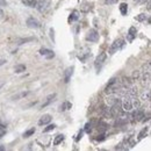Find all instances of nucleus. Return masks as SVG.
<instances>
[{"label": "nucleus", "instance_id": "obj_1", "mask_svg": "<svg viewBox=\"0 0 151 151\" xmlns=\"http://www.w3.org/2000/svg\"><path fill=\"white\" fill-rule=\"evenodd\" d=\"M50 5H51V0H40V1H37L35 7L37 8V10L40 13H45L49 9Z\"/></svg>", "mask_w": 151, "mask_h": 151}, {"label": "nucleus", "instance_id": "obj_2", "mask_svg": "<svg viewBox=\"0 0 151 151\" xmlns=\"http://www.w3.org/2000/svg\"><path fill=\"white\" fill-rule=\"evenodd\" d=\"M124 44H126L124 40H122V38H119V40H116V41H115V42L112 44V47H110V49H109V54H110V55H113V54L117 52V50L122 49V48L124 47Z\"/></svg>", "mask_w": 151, "mask_h": 151}, {"label": "nucleus", "instance_id": "obj_3", "mask_svg": "<svg viewBox=\"0 0 151 151\" xmlns=\"http://www.w3.org/2000/svg\"><path fill=\"white\" fill-rule=\"evenodd\" d=\"M117 91V79L116 78H112L108 84H107V87H106V93L107 94H113Z\"/></svg>", "mask_w": 151, "mask_h": 151}, {"label": "nucleus", "instance_id": "obj_4", "mask_svg": "<svg viewBox=\"0 0 151 151\" xmlns=\"http://www.w3.org/2000/svg\"><path fill=\"white\" fill-rule=\"evenodd\" d=\"M86 40L89 42H98L99 41V33L95 29H89L87 35H86Z\"/></svg>", "mask_w": 151, "mask_h": 151}, {"label": "nucleus", "instance_id": "obj_5", "mask_svg": "<svg viewBox=\"0 0 151 151\" xmlns=\"http://www.w3.org/2000/svg\"><path fill=\"white\" fill-rule=\"evenodd\" d=\"M122 103V109L123 110H126V112H130L131 109H133V102H131V96H129V95H127L124 99H123V101L121 102Z\"/></svg>", "mask_w": 151, "mask_h": 151}, {"label": "nucleus", "instance_id": "obj_6", "mask_svg": "<svg viewBox=\"0 0 151 151\" xmlns=\"http://www.w3.org/2000/svg\"><path fill=\"white\" fill-rule=\"evenodd\" d=\"M27 26H28L29 28H31V29H38V28L41 27L40 22H38L36 19H34V17H29V19L27 20Z\"/></svg>", "mask_w": 151, "mask_h": 151}, {"label": "nucleus", "instance_id": "obj_7", "mask_svg": "<svg viewBox=\"0 0 151 151\" xmlns=\"http://www.w3.org/2000/svg\"><path fill=\"white\" fill-rule=\"evenodd\" d=\"M131 117L134 119V121H141V120H143V117H144V112L143 110H141V109H138V108H136V110L131 114Z\"/></svg>", "mask_w": 151, "mask_h": 151}, {"label": "nucleus", "instance_id": "obj_8", "mask_svg": "<svg viewBox=\"0 0 151 151\" xmlns=\"http://www.w3.org/2000/svg\"><path fill=\"white\" fill-rule=\"evenodd\" d=\"M40 54H41L42 56H44L47 59H51V58L55 57L54 51H51V50H49V49H45V48H42V49L40 50Z\"/></svg>", "mask_w": 151, "mask_h": 151}, {"label": "nucleus", "instance_id": "obj_9", "mask_svg": "<svg viewBox=\"0 0 151 151\" xmlns=\"http://www.w3.org/2000/svg\"><path fill=\"white\" fill-rule=\"evenodd\" d=\"M51 115L49 114H44L43 116H41V119L38 120V126H45V124H49L50 121H51Z\"/></svg>", "mask_w": 151, "mask_h": 151}, {"label": "nucleus", "instance_id": "obj_10", "mask_svg": "<svg viewBox=\"0 0 151 151\" xmlns=\"http://www.w3.org/2000/svg\"><path fill=\"white\" fill-rule=\"evenodd\" d=\"M106 58H107V54L106 52H101L98 57H96V59H95V66H100V65H102L103 64V62L106 61Z\"/></svg>", "mask_w": 151, "mask_h": 151}, {"label": "nucleus", "instance_id": "obj_11", "mask_svg": "<svg viewBox=\"0 0 151 151\" xmlns=\"http://www.w3.org/2000/svg\"><path fill=\"white\" fill-rule=\"evenodd\" d=\"M73 70H75V68L71 66V68H68L66 71L64 72V81L65 82H69V80L71 79V76L73 75Z\"/></svg>", "mask_w": 151, "mask_h": 151}, {"label": "nucleus", "instance_id": "obj_12", "mask_svg": "<svg viewBox=\"0 0 151 151\" xmlns=\"http://www.w3.org/2000/svg\"><path fill=\"white\" fill-rule=\"evenodd\" d=\"M136 34H137V30L135 27H130L129 30H128V41L131 42L135 37H136Z\"/></svg>", "mask_w": 151, "mask_h": 151}, {"label": "nucleus", "instance_id": "obj_13", "mask_svg": "<svg viewBox=\"0 0 151 151\" xmlns=\"http://www.w3.org/2000/svg\"><path fill=\"white\" fill-rule=\"evenodd\" d=\"M38 0H22V3L28 7H35Z\"/></svg>", "mask_w": 151, "mask_h": 151}, {"label": "nucleus", "instance_id": "obj_14", "mask_svg": "<svg viewBox=\"0 0 151 151\" xmlns=\"http://www.w3.org/2000/svg\"><path fill=\"white\" fill-rule=\"evenodd\" d=\"M14 71H15V73H22V72L26 71V65L19 64V65H16V66L14 68Z\"/></svg>", "mask_w": 151, "mask_h": 151}, {"label": "nucleus", "instance_id": "obj_15", "mask_svg": "<svg viewBox=\"0 0 151 151\" xmlns=\"http://www.w3.org/2000/svg\"><path fill=\"white\" fill-rule=\"evenodd\" d=\"M71 107H72L71 102H69V101H65L63 105H61V107H59V110H61V112H64V110H68V109H70Z\"/></svg>", "mask_w": 151, "mask_h": 151}, {"label": "nucleus", "instance_id": "obj_16", "mask_svg": "<svg viewBox=\"0 0 151 151\" xmlns=\"http://www.w3.org/2000/svg\"><path fill=\"white\" fill-rule=\"evenodd\" d=\"M78 19H79V13H78L77 10H73V12L71 13L70 17H69V21H70V22H73V21H77Z\"/></svg>", "mask_w": 151, "mask_h": 151}, {"label": "nucleus", "instance_id": "obj_17", "mask_svg": "<svg viewBox=\"0 0 151 151\" xmlns=\"http://www.w3.org/2000/svg\"><path fill=\"white\" fill-rule=\"evenodd\" d=\"M120 12H121L122 15H126L127 14V12H128V5L126 2H123V3L120 5Z\"/></svg>", "mask_w": 151, "mask_h": 151}, {"label": "nucleus", "instance_id": "obj_18", "mask_svg": "<svg viewBox=\"0 0 151 151\" xmlns=\"http://www.w3.org/2000/svg\"><path fill=\"white\" fill-rule=\"evenodd\" d=\"M55 98H56V94H55V93H54V94H50V95L47 98V101L43 103V106H42V107H45L47 105H49V103H50V102H51V101H52Z\"/></svg>", "mask_w": 151, "mask_h": 151}, {"label": "nucleus", "instance_id": "obj_19", "mask_svg": "<svg viewBox=\"0 0 151 151\" xmlns=\"http://www.w3.org/2000/svg\"><path fill=\"white\" fill-rule=\"evenodd\" d=\"M63 140H64V135H57L56 138L54 140V145H58Z\"/></svg>", "mask_w": 151, "mask_h": 151}, {"label": "nucleus", "instance_id": "obj_20", "mask_svg": "<svg viewBox=\"0 0 151 151\" xmlns=\"http://www.w3.org/2000/svg\"><path fill=\"white\" fill-rule=\"evenodd\" d=\"M98 129H99V131L105 133V131H106V129H107V124H106L105 122H100V123L98 124Z\"/></svg>", "mask_w": 151, "mask_h": 151}, {"label": "nucleus", "instance_id": "obj_21", "mask_svg": "<svg viewBox=\"0 0 151 151\" xmlns=\"http://www.w3.org/2000/svg\"><path fill=\"white\" fill-rule=\"evenodd\" d=\"M131 102H133V108H140L141 102H140L138 99H136V96H135L134 99H131Z\"/></svg>", "mask_w": 151, "mask_h": 151}, {"label": "nucleus", "instance_id": "obj_22", "mask_svg": "<svg viewBox=\"0 0 151 151\" xmlns=\"http://www.w3.org/2000/svg\"><path fill=\"white\" fill-rule=\"evenodd\" d=\"M34 133H35V128H30L29 130L24 131V134H23V137H30V136H31Z\"/></svg>", "mask_w": 151, "mask_h": 151}, {"label": "nucleus", "instance_id": "obj_23", "mask_svg": "<svg viewBox=\"0 0 151 151\" xmlns=\"http://www.w3.org/2000/svg\"><path fill=\"white\" fill-rule=\"evenodd\" d=\"M56 127H57L56 124H49V126H48V127H47V128H45V129H44L43 131H44V133H49V131H52V130H54V129H55Z\"/></svg>", "mask_w": 151, "mask_h": 151}, {"label": "nucleus", "instance_id": "obj_24", "mask_svg": "<svg viewBox=\"0 0 151 151\" xmlns=\"http://www.w3.org/2000/svg\"><path fill=\"white\" fill-rule=\"evenodd\" d=\"M145 19H147V15H145V14H140V15H137V16H136V20H137V21H140V22L145 21Z\"/></svg>", "mask_w": 151, "mask_h": 151}, {"label": "nucleus", "instance_id": "obj_25", "mask_svg": "<svg viewBox=\"0 0 151 151\" xmlns=\"http://www.w3.org/2000/svg\"><path fill=\"white\" fill-rule=\"evenodd\" d=\"M147 133H148V127H145V128L140 133V135H138V140H142V138L144 137V135H147Z\"/></svg>", "mask_w": 151, "mask_h": 151}, {"label": "nucleus", "instance_id": "obj_26", "mask_svg": "<svg viewBox=\"0 0 151 151\" xmlns=\"http://www.w3.org/2000/svg\"><path fill=\"white\" fill-rule=\"evenodd\" d=\"M115 101H116V98H114V96H109V98H107V103H108V105H110V106H112Z\"/></svg>", "mask_w": 151, "mask_h": 151}, {"label": "nucleus", "instance_id": "obj_27", "mask_svg": "<svg viewBox=\"0 0 151 151\" xmlns=\"http://www.w3.org/2000/svg\"><path fill=\"white\" fill-rule=\"evenodd\" d=\"M91 130H92V124L88 122V123H86V124H85V131H86L87 134H89V133H91Z\"/></svg>", "mask_w": 151, "mask_h": 151}, {"label": "nucleus", "instance_id": "obj_28", "mask_svg": "<svg viewBox=\"0 0 151 151\" xmlns=\"http://www.w3.org/2000/svg\"><path fill=\"white\" fill-rule=\"evenodd\" d=\"M142 99H143V100H149V99H150V91H147V94L143 93Z\"/></svg>", "mask_w": 151, "mask_h": 151}, {"label": "nucleus", "instance_id": "obj_29", "mask_svg": "<svg viewBox=\"0 0 151 151\" xmlns=\"http://www.w3.org/2000/svg\"><path fill=\"white\" fill-rule=\"evenodd\" d=\"M28 93L27 92H23V93H21V94H19V95H16V96H13V100H17L19 98H22V96H26Z\"/></svg>", "mask_w": 151, "mask_h": 151}, {"label": "nucleus", "instance_id": "obj_30", "mask_svg": "<svg viewBox=\"0 0 151 151\" xmlns=\"http://www.w3.org/2000/svg\"><path fill=\"white\" fill-rule=\"evenodd\" d=\"M119 0H106V3H108V5H114V3H116Z\"/></svg>", "mask_w": 151, "mask_h": 151}, {"label": "nucleus", "instance_id": "obj_31", "mask_svg": "<svg viewBox=\"0 0 151 151\" xmlns=\"http://www.w3.org/2000/svg\"><path fill=\"white\" fill-rule=\"evenodd\" d=\"M82 134H84V131H82V130H81V131H79V134H78V137L76 138V141H77V142H78V141H79V140L82 137Z\"/></svg>", "mask_w": 151, "mask_h": 151}, {"label": "nucleus", "instance_id": "obj_32", "mask_svg": "<svg viewBox=\"0 0 151 151\" xmlns=\"http://www.w3.org/2000/svg\"><path fill=\"white\" fill-rule=\"evenodd\" d=\"M54 34H55V30H54V28H51V29H50V36H51V38H52V41H55V37H54Z\"/></svg>", "mask_w": 151, "mask_h": 151}, {"label": "nucleus", "instance_id": "obj_33", "mask_svg": "<svg viewBox=\"0 0 151 151\" xmlns=\"http://www.w3.org/2000/svg\"><path fill=\"white\" fill-rule=\"evenodd\" d=\"M105 140V134H101L100 137H98V141H103Z\"/></svg>", "mask_w": 151, "mask_h": 151}, {"label": "nucleus", "instance_id": "obj_34", "mask_svg": "<svg viewBox=\"0 0 151 151\" xmlns=\"http://www.w3.org/2000/svg\"><path fill=\"white\" fill-rule=\"evenodd\" d=\"M0 6H7L6 0H0Z\"/></svg>", "mask_w": 151, "mask_h": 151}, {"label": "nucleus", "instance_id": "obj_35", "mask_svg": "<svg viewBox=\"0 0 151 151\" xmlns=\"http://www.w3.org/2000/svg\"><path fill=\"white\" fill-rule=\"evenodd\" d=\"M6 63V59H0V66H2Z\"/></svg>", "mask_w": 151, "mask_h": 151}, {"label": "nucleus", "instance_id": "obj_36", "mask_svg": "<svg viewBox=\"0 0 151 151\" xmlns=\"http://www.w3.org/2000/svg\"><path fill=\"white\" fill-rule=\"evenodd\" d=\"M3 17V10L0 8V19H2Z\"/></svg>", "mask_w": 151, "mask_h": 151}, {"label": "nucleus", "instance_id": "obj_37", "mask_svg": "<svg viewBox=\"0 0 151 151\" xmlns=\"http://www.w3.org/2000/svg\"><path fill=\"white\" fill-rule=\"evenodd\" d=\"M5 85V81H0V89L2 88V86Z\"/></svg>", "mask_w": 151, "mask_h": 151}, {"label": "nucleus", "instance_id": "obj_38", "mask_svg": "<svg viewBox=\"0 0 151 151\" xmlns=\"http://www.w3.org/2000/svg\"><path fill=\"white\" fill-rule=\"evenodd\" d=\"M1 150H3V147H0V151Z\"/></svg>", "mask_w": 151, "mask_h": 151}]
</instances>
